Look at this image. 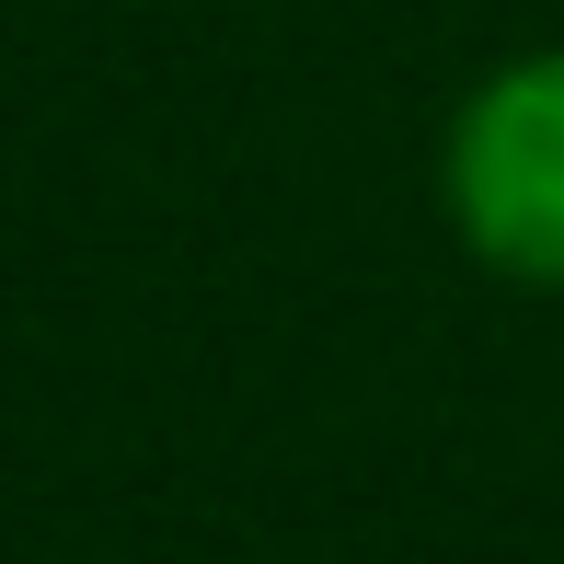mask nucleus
Here are the masks:
<instances>
[{
  "instance_id": "1",
  "label": "nucleus",
  "mask_w": 564,
  "mask_h": 564,
  "mask_svg": "<svg viewBox=\"0 0 564 564\" xmlns=\"http://www.w3.org/2000/svg\"><path fill=\"white\" fill-rule=\"evenodd\" d=\"M449 219L496 276L564 289V46L507 58L449 116Z\"/></svg>"
}]
</instances>
